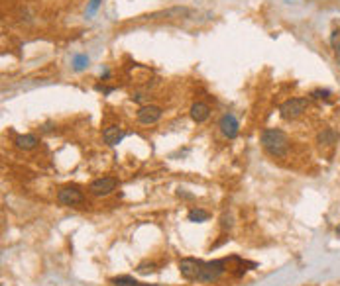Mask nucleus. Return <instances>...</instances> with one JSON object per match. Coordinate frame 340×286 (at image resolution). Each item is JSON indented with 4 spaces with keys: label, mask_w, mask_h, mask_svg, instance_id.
Instances as JSON below:
<instances>
[{
    "label": "nucleus",
    "mask_w": 340,
    "mask_h": 286,
    "mask_svg": "<svg viewBox=\"0 0 340 286\" xmlns=\"http://www.w3.org/2000/svg\"><path fill=\"white\" fill-rule=\"evenodd\" d=\"M201 265L202 261H199V259L185 257V259L179 261V273H181L183 278H187V280H197V276L201 273Z\"/></svg>",
    "instance_id": "423d86ee"
},
{
    "label": "nucleus",
    "mask_w": 340,
    "mask_h": 286,
    "mask_svg": "<svg viewBox=\"0 0 340 286\" xmlns=\"http://www.w3.org/2000/svg\"><path fill=\"white\" fill-rule=\"evenodd\" d=\"M87 65H88L87 55H75V59H73V67H75V71H83Z\"/></svg>",
    "instance_id": "4468645a"
},
{
    "label": "nucleus",
    "mask_w": 340,
    "mask_h": 286,
    "mask_svg": "<svg viewBox=\"0 0 340 286\" xmlns=\"http://www.w3.org/2000/svg\"><path fill=\"white\" fill-rule=\"evenodd\" d=\"M124 132H122V127H118V125H108L104 132H102V139H104V143L106 145H110V147H114V145H118L122 139H124Z\"/></svg>",
    "instance_id": "1a4fd4ad"
},
{
    "label": "nucleus",
    "mask_w": 340,
    "mask_h": 286,
    "mask_svg": "<svg viewBox=\"0 0 340 286\" xmlns=\"http://www.w3.org/2000/svg\"><path fill=\"white\" fill-rule=\"evenodd\" d=\"M140 274H146V273H153L155 271V265L153 263H142V265H138V269H136Z\"/></svg>",
    "instance_id": "2eb2a0df"
},
{
    "label": "nucleus",
    "mask_w": 340,
    "mask_h": 286,
    "mask_svg": "<svg viewBox=\"0 0 340 286\" xmlns=\"http://www.w3.org/2000/svg\"><path fill=\"white\" fill-rule=\"evenodd\" d=\"M14 143H16V147L22 151H30L34 149L36 145L39 143V139L34 134H22V136H18L14 139Z\"/></svg>",
    "instance_id": "9b49d317"
},
{
    "label": "nucleus",
    "mask_w": 340,
    "mask_h": 286,
    "mask_svg": "<svg viewBox=\"0 0 340 286\" xmlns=\"http://www.w3.org/2000/svg\"><path fill=\"white\" fill-rule=\"evenodd\" d=\"M311 96L315 100H328L330 98V90H315V92H311Z\"/></svg>",
    "instance_id": "dca6fc26"
},
{
    "label": "nucleus",
    "mask_w": 340,
    "mask_h": 286,
    "mask_svg": "<svg viewBox=\"0 0 340 286\" xmlns=\"http://www.w3.org/2000/svg\"><path fill=\"white\" fill-rule=\"evenodd\" d=\"M228 267V259H218V261H202L201 273L197 276V282H214L218 280Z\"/></svg>",
    "instance_id": "f03ea898"
},
{
    "label": "nucleus",
    "mask_w": 340,
    "mask_h": 286,
    "mask_svg": "<svg viewBox=\"0 0 340 286\" xmlns=\"http://www.w3.org/2000/svg\"><path fill=\"white\" fill-rule=\"evenodd\" d=\"M101 2H102V0H90V2H88L87 12H88V14H95V12H97V8L101 6Z\"/></svg>",
    "instance_id": "a211bd4d"
},
{
    "label": "nucleus",
    "mask_w": 340,
    "mask_h": 286,
    "mask_svg": "<svg viewBox=\"0 0 340 286\" xmlns=\"http://www.w3.org/2000/svg\"><path fill=\"white\" fill-rule=\"evenodd\" d=\"M220 132H222V136H226L228 139H234V137H238V132H240V125H238V120L232 116V114H224L222 118H220Z\"/></svg>",
    "instance_id": "6e6552de"
},
{
    "label": "nucleus",
    "mask_w": 340,
    "mask_h": 286,
    "mask_svg": "<svg viewBox=\"0 0 340 286\" xmlns=\"http://www.w3.org/2000/svg\"><path fill=\"white\" fill-rule=\"evenodd\" d=\"M118 187V178L114 176H99L88 185V192L93 196H108Z\"/></svg>",
    "instance_id": "20e7f679"
},
{
    "label": "nucleus",
    "mask_w": 340,
    "mask_h": 286,
    "mask_svg": "<svg viewBox=\"0 0 340 286\" xmlns=\"http://www.w3.org/2000/svg\"><path fill=\"white\" fill-rule=\"evenodd\" d=\"M307 108H309V100L307 98H289L279 106V114L285 120H295V118H299L307 112Z\"/></svg>",
    "instance_id": "7ed1b4c3"
},
{
    "label": "nucleus",
    "mask_w": 340,
    "mask_h": 286,
    "mask_svg": "<svg viewBox=\"0 0 340 286\" xmlns=\"http://www.w3.org/2000/svg\"><path fill=\"white\" fill-rule=\"evenodd\" d=\"M162 114L164 110L160 108V106H153V104H148V106H142L138 110V122L140 124H155L160 118H162Z\"/></svg>",
    "instance_id": "0eeeda50"
},
{
    "label": "nucleus",
    "mask_w": 340,
    "mask_h": 286,
    "mask_svg": "<svg viewBox=\"0 0 340 286\" xmlns=\"http://www.w3.org/2000/svg\"><path fill=\"white\" fill-rule=\"evenodd\" d=\"M336 139H338V134L334 132V129H323L321 134H319V143H323V145H332V143H336Z\"/></svg>",
    "instance_id": "ddd939ff"
},
{
    "label": "nucleus",
    "mask_w": 340,
    "mask_h": 286,
    "mask_svg": "<svg viewBox=\"0 0 340 286\" xmlns=\"http://www.w3.org/2000/svg\"><path fill=\"white\" fill-rule=\"evenodd\" d=\"M336 233H340V225H338V227H336Z\"/></svg>",
    "instance_id": "412c9836"
},
{
    "label": "nucleus",
    "mask_w": 340,
    "mask_h": 286,
    "mask_svg": "<svg viewBox=\"0 0 340 286\" xmlns=\"http://www.w3.org/2000/svg\"><path fill=\"white\" fill-rule=\"evenodd\" d=\"M187 218H189V222H193V224H202V222H207L211 218V214L207 210H201V208H193V210H189Z\"/></svg>",
    "instance_id": "f8f14e48"
},
{
    "label": "nucleus",
    "mask_w": 340,
    "mask_h": 286,
    "mask_svg": "<svg viewBox=\"0 0 340 286\" xmlns=\"http://www.w3.org/2000/svg\"><path fill=\"white\" fill-rule=\"evenodd\" d=\"M220 225H222V229H230V227H232V216L224 214V216L220 218Z\"/></svg>",
    "instance_id": "f3484780"
},
{
    "label": "nucleus",
    "mask_w": 340,
    "mask_h": 286,
    "mask_svg": "<svg viewBox=\"0 0 340 286\" xmlns=\"http://www.w3.org/2000/svg\"><path fill=\"white\" fill-rule=\"evenodd\" d=\"M209 116H211V108H209L205 102H195V104L191 106V118H193L197 124L207 122Z\"/></svg>",
    "instance_id": "9d476101"
},
{
    "label": "nucleus",
    "mask_w": 340,
    "mask_h": 286,
    "mask_svg": "<svg viewBox=\"0 0 340 286\" xmlns=\"http://www.w3.org/2000/svg\"><path fill=\"white\" fill-rule=\"evenodd\" d=\"M260 141H262V147L271 157H283L287 153V147H289V139L285 136V132H281L277 127L264 129L262 136H260Z\"/></svg>",
    "instance_id": "f257e3e1"
},
{
    "label": "nucleus",
    "mask_w": 340,
    "mask_h": 286,
    "mask_svg": "<svg viewBox=\"0 0 340 286\" xmlns=\"http://www.w3.org/2000/svg\"><path fill=\"white\" fill-rule=\"evenodd\" d=\"M57 202L61 206H79L85 202V194L79 187H63L57 192Z\"/></svg>",
    "instance_id": "39448f33"
},
{
    "label": "nucleus",
    "mask_w": 340,
    "mask_h": 286,
    "mask_svg": "<svg viewBox=\"0 0 340 286\" xmlns=\"http://www.w3.org/2000/svg\"><path fill=\"white\" fill-rule=\"evenodd\" d=\"M136 286H155V284H142V282H136Z\"/></svg>",
    "instance_id": "aec40b11"
},
{
    "label": "nucleus",
    "mask_w": 340,
    "mask_h": 286,
    "mask_svg": "<svg viewBox=\"0 0 340 286\" xmlns=\"http://www.w3.org/2000/svg\"><path fill=\"white\" fill-rule=\"evenodd\" d=\"M334 53H336V59L340 61V45H334Z\"/></svg>",
    "instance_id": "6ab92c4d"
}]
</instances>
